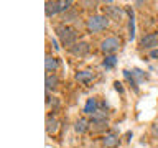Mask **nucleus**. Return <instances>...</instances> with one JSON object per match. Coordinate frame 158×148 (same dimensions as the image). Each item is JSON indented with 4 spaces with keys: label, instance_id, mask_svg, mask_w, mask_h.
Here are the masks:
<instances>
[{
    "label": "nucleus",
    "instance_id": "423d86ee",
    "mask_svg": "<svg viewBox=\"0 0 158 148\" xmlns=\"http://www.w3.org/2000/svg\"><path fill=\"white\" fill-rule=\"evenodd\" d=\"M44 13H46L48 18H51L56 13H59V2H56V0H54V2L48 0V2L44 3Z\"/></svg>",
    "mask_w": 158,
    "mask_h": 148
},
{
    "label": "nucleus",
    "instance_id": "f03ea898",
    "mask_svg": "<svg viewBox=\"0 0 158 148\" xmlns=\"http://www.w3.org/2000/svg\"><path fill=\"white\" fill-rule=\"evenodd\" d=\"M110 23V18H107L106 15H92L91 18L87 20V30L91 33H99L102 30H106Z\"/></svg>",
    "mask_w": 158,
    "mask_h": 148
},
{
    "label": "nucleus",
    "instance_id": "39448f33",
    "mask_svg": "<svg viewBox=\"0 0 158 148\" xmlns=\"http://www.w3.org/2000/svg\"><path fill=\"white\" fill-rule=\"evenodd\" d=\"M89 49H91L89 43H86V41H79V43L74 44L73 48H69V53L74 54V56H77V58H81V56H86V54L89 53Z\"/></svg>",
    "mask_w": 158,
    "mask_h": 148
},
{
    "label": "nucleus",
    "instance_id": "412c9836",
    "mask_svg": "<svg viewBox=\"0 0 158 148\" xmlns=\"http://www.w3.org/2000/svg\"><path fill=\"white\" fill-rule=\"evenodd\" d=\"M150 58L158 59V48H156V49H152V51H150Z\"/></svg>",
    "mask_w": 158,
    "mask_h": 148
},
{
    "label": "nucleus",
    "instance_id": "20e7f679",
    "mask_svg": "<svg viewBox=\"0 0 158 148\" xmlns=\"http://www.w3.org/2000/svg\"><path fill=\"white\" fill-rule=\"evenodd\" d=\"M140 46L147 49H156L158 46V33H148L140 39Z\"/></svg>",
    "mask_w": 158,
    "mask_h": 148
},
{
    "label": "nucleus",
    "instance_id": "0eeeda50",
    "mask_svg": "<svg viewBox=\"0 0 158 148\" xmlns=\"http://www.w3.org/2000/svg\"><path fill=\"white\" fill-rule=\"evenodd\" d=\"M104 15L107 18H120L122 17V8L117 7V5H109V7H104Z\"/></svg>",
    "mask_w": 158,
    "mask_h": 148
},
{
    "label": "nucleus",
    "instance_id": "1a4fd4ad",
    "mask_svg": "<svg viewBox=\"0 0 158 148\" xmlns=\"http://www.w3.org/2000/svg\"><path fill=\"white\" fill-rule=\"evenodd\" d=\"M59 66V61L58 58L51 56V54H46V58H44V68H46L48 72H54Z\"/></svg>",
    "mask_w": 158,
    "mask_h": 148
},
{
    "label": "nucleus",
    "instance_id": "4468645a",
    "mask_svg": "<svg viewBox=\"0 0 158 148\" xmlns=\"http://www.w3.org/2000/svg\"><path fill=\"white\" fill-rule=\"evenodd\" d=\"M58 127H59V122L56 120V117H53V115H46V133H54L58 130Z\"/></svg>",
    "mask_w": 158,
    "mask_h": 148
},
{
    "label": "nucleus",
    "instance_id": "7ed1b4c3",
    "mask_svg": "<svg viewBox=\"0 0 158 148\" xmlns=\"http://www.w3.org/2000/svg\"><path fill=\"white\" fill-rule=\"evenodd\" d=\"M122 46V43H120V39L115 38V36H110V38H106L104 41L101 43V49L106 54H112V53H115L118 51Z\"/></svg>",
    "mask_w": 158,
    "mask_h": 148
},
{
    "label": "nucleus",
    "instance_id": "4be33fe9",
    "mask_svg": "<svg viewBox=\"0 0 158 148\" xmlns=\"http://www.w3.org/2000/svg\"><path fill=\"white\" fill-rule=\"evenodd\" d=\"M153 132H155V133H158V125H155V127H153Z\"/></svg>",
    "mask_w": 158,
    "mask_h": 148
},
{
    "label": "nucleus",
    "instance_id": "9b49d317",
    "mask_svg": "<svg viewBox=\"0 0 158 148\" xmlns=\"http://www.w3.org/2000/svg\"><path fill=\"white\" fill-rule=\"evenodd\" d=\"M89 128H91V122H89L87 118H79V120H76V123H74V130L77 133H86Z\"/></svg>",
    "mask_w": 158,
    "mask_h": 148
},
{
    "label": "nucleus",
    "instance_id": "6ab92c4d",
    "mask_svg": "<svg viewBox=\"0 0 158 148\" xmlns=\"http://www.w3.org/2000/svg\"><path fill=\"white\" fill-rule=\"evenodd\" d=\"M71 10H73V8H71ZM71 10H69L68 13H64V18H63L64 22H71V20L76 17V12H71Z\"/></svg>",
    "mask_w": 158,
    "mask_h": 148
},
{
    "label": "nucleus",
    "instance_id": "f3484780",
    "mask_svg": "<svg viewBox=\"0 0 158 148\" xmlns=\"http://www.w3.org/2000/svg\"><path fill=\"white\" fill-rule=\"evenodd\" d=\"M132 76H133V79H135L137 84L140 81H143V79H148V74H145V71H142V69H138V68H135L132 71Z\"/></svg>",
    "mask_w": 158,
    "mask_h": 148
},
{
    "label": "nucleus",
    "instance_id": "dca6fc26",
    "mask_svg": "<svg viewBox=\"0 0 158 148\" xmlns=\"http://www.w3.org/2000/svg\"><path fill=\"white\" fill-rule=\"evenodd\" d=\"M115 64H117V58L114 56V54H107V56L104 58V61H102V66L106 68V69L115 68Z\"/></svg>",
    "mask_w": 158,
    "mask_h": 148
},
{
    "label": "nucleus",
    "instance_id": "aec40b11",
    "mask_svg": "<svg viewBox=\"0 0 158 148\" xmlns=\"http://www.w3.org/2000/svg\"><path fill=\"white\" fill-rule=\"evenodd\" d=\"M114 87H115V91H117V92H120V94H123V87H122V82H118V81H115V82H114Z\"/></svg>",
    "mask_w": 158,
    "mask_h": 148
},
{
    "label": "nucleus",
    "instance_id": "9d476101",
    "mask_svg": "<svg viewBox=\"0 0 158 148\" xmlns=\"http://www.w3.org/2000/svg\"><path fill=\"white\" fill-rule=\"evenodd\" d=\"M128 13V38L133 39L135 38V17H133V10L130 7H127Z\"/></svg>",
    "mask_w": 158,
    "mask_h": 148
},
{
    "label": "nucleus",
    "instance_id": "2eb2a0df",
    "mask_svg": "<svg viewBox=\"0 0 158 148\" xmlns=\"http://www.w3.org/2000/svg\"><path fill=\"white\" fill-rule=\"evenodd\" d=\"M104 145H106L107 148H114L118 145V137L115 135V133H107L106 137H104Z\"/></svg>",
    "mask_w": 158,
    "mask_h": 148
},
{
    "label": "nucleus",
    "instance_id": "f8f14e48",
    "mask_svg": "<svg viewBox=\"0 0 158 148\" xmlns=\"http://www.w3.org/2000/svg\"><path fill=\"white\" fill-rule=\"evenodd\" d=\"M44 84H46V91H54L58 86H59V79L56 74H48L46 79H44Z\"/></svg>",
    "mask_w": 158,
    "mask_h": 148
},
{
    "label": "nucleus",
    "instance_id": "f257e3e1",
    "mask_svg": "<svg viewBox=\"0 0 158 148\" xmlns=\"http://www.w3.org/2000/svg\"><path fill=\"white\" fill-rule=\"evenodd\" d=\"M54 30H56V35H58L59 41L63 43V46L73 48L77 43V33L74 28L68 27V25H58Z\"/></svg>",
    "mask_w": 158,
    "mask_h": 148
},
{
    "label": "nucleus",
    "instance_id": "a211bd4d",
    "mask_svg": "<svg viewBox=\"0 0 158 148\" xmlns=\"http://www.w3.org/2000/svg\"><path fill=\"white\" fill-rule=\"evenodd\" d=\"M91 123H97V122H107V113L102 112V110H97L96 113L92 115V118L89 120Z\"/></svg>",
    "mask_w": 158,
    "mask_h": 148
},
{
    "label": "nucleus",
    "instance_id": "ddd939ff",
    "mask_svg": "<svg viewBox=\"0 0 158 148\" xmlns=\"http://www.w3.org/2000/svg\"><path fill=\"white\" fill-rule=\"evenodd\" d=\"M74 77H76V81L82 82V84H89L94 79V74H92V71H77Z\"/></svg>",
    "mask_w": 158,
    "mask_h": 148
},
{
    "label": "nucleus",
    "instance_id": "6e6552de",
    "mask_svg": "<svg viewBox=\"0 0 158 148\" xmlns=\"http://www.w3.org/2000/svg\"><path fill=\"white\" fill-rule=\"evenodd\" d=\"M97 110H99V102H97V99H96V97L87 99L86 105H84V113H87V115H94Z\"/></svg>",
    "mask_w": 158,
    "mask_h": 148
}]
</instances>
